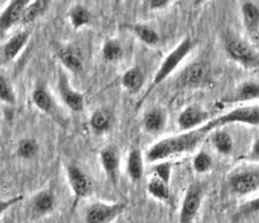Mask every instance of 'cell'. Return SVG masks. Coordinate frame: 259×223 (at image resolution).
<instances>
[{
	"mask_svg": "<svg viewBox=\"0 0 259 223\" xmlns=\"http://www.w3.org/2000/svg\"><path fill=\"white\" fill-rule=\"evenodd\" d=\"M113 112L107 108H98L93 112L92 118H90V127L97 135H103L106 132H109L113 127Z\"/></svg>",
	"mask_w": 259,
	"mask_h": 223,
	"instance_id": "obj_16",
	"label": "cell"
},
{
	"mask_svg": "<svg viewBox=\"0 0 259 223\" xmlns=\"http://www.w3.org/2000/svg\"><path fill=\"white\" fill-rule=\"evenodd\" d=\"M168 3H169V0H148V4L152 10H161Z\"/></svg>",
	"mask_w": 259,
	"mask_h": 223,
	"instance_id": "obj_36",
	"label": "cell"
},
{
	"mask_svg": "<svg viewBox=\"0 0 259 223\" xmlns=\"http://www.w3.org/2000/svg\"><path fill=\"white\" fill-rule=\"evenodd\" d=\"M213 160L210 156L204 151H200L197 155L193 157V169L197 173H205L211 169Z\"/></svg>",
	"mask_w": 259,
	"mask_h": 223,
	"instance_id": "obj_32",
	"label": "cell"
},
{
	"mask_svg": "<svg viewBox=\"0 0 259 223\" xmlns=\"http://www.w3.org/2000/svg\"><path fill=\"white\" fill-rule=\"evenodd\" d=\"M0 99L4 105L14 106L16 103V94L12 88V85L3 74L0 75Z\"/></svg>",
	"mask_w": 259,
	"mask_h": 223,
	"instance_id": "obj_31",
	"label": "cell"
},
{
	"mask_svg": "<svg viewBox=\"0 0 259 223\" xmlns=\"http://www.w3.org/2000/svg\"><path fill=\"white\" fill-rule=\"evenodd\" d=\"M130 28L133 29L134 33L137 34L138 38L146 45H156L159 42L157 32L154 31L148 25H146V24H135V25H131Z\"/></svg>",
	"mask_w": 259,
	"mask_h": 223,
	"instance_id": "obj_28",
	"label": "cell"
},
{
	"mask_svg": "<svg viewBox=\"0 0 259 223\" xmlns=\"http://www.w3.org/2000/svg\"><path fill=\"white\" fill-rule=\"evenodd\" d=\"M225 49L233 61L238 62L243 68L258 69L259 58L246 41L238 37H229L225 41Z\"/></svg>",
	"mask_w": 259,
	"mask_h": 223,
	"instance_id": "obj_4",
	"label": "cell"
},
{
	"mask_svg": "<svg viewBox=\"0 0 259 223\" xmlns=\"http://www.w3.org/2000/svg\"><path fill=\"white\" fill-rule=\"evenodd\" d=\"M66 174H68L69 185L72 188L73 193H74L75 200L79 198H86L89 197L93 192V184L90 179L86 176L85 173L82 172L79 168L75 165L68 166L66 169Z\"/></svg>",
	"mask_w": 259,
	"mask_h": 223,
	"instance_id": "obj_8",
	"label": "cell"
},
{
	"mask_svg": "<svg viewBox=\"0 0 259 223\" xmlns=\"http://www.w3.org/2000/svg\"><path fill=\"white\" fill-rule=\"evenodd\" d=\"M49 3H51V0H32L31 3L27 6L24 12H23L21 23L28 24L37 20L38 17L44 15V12L48 8Z\"/></svg>",
	"mask_w": 259,
	"mask_h": 223,
	"instance_id": "obj_24",
	"label": "cell"
},
{
	"mask_svg": "<svg viewBox=\"0 0 259 223\" xmlns=\"http://www.w3.org/2000/svg\"><path fill=\"white\" fill-rule=\"evenodd\" d=\"M143 172L144 166L142 152H140V149L133 148L130 151L128 159H127V173L134 183H138L143 177Z\"/></svg>",
	"mask_w": 259,
	"mask_h": 223,
	"instance_id": "obj_20",
	"label": "cell"
},
{
	"mask_svg": "<svg viewBox=\"0 0 259 223\" xmlns=\"http://www.w3.org/2000/svg\"><path fill=\"white\" fill-rule=\"evenodd\" d=\"M29 33L28 32H19L14 34L8 41H6L2 47V58L3 62L14 61L16 56L23 51V48L28 42Z\"/></svg>",
	"mask_w": 259,
	"mask_h": 223,
	"instance_id": "obj_13",
	"label": "cell"
},
{
	"mask_svg": "<svg viewBox=\"0 0 259 223\" xmlns=\"http://www.w3.org/2000/svg\"><path fill=\"white\" fill-rule=\"evenodd\" d=\"M114 2H115V3H120L122 0H114Z\"/></svg>",
	"mask_w": 259,
	"mask_h": 223,
	"instance_id": "obj_38",
	"label": "cell"
},
{
	"mask_svg": "<svg viewBox=\"0 0 259 223\" xmlns=\"http://www.w3.org/2000/svg\"><path fill=\"white\" fill-rule=\"evenodd\" d=\"M170 173H172L170 162H160V164H157L154 168V176L159 177V179H161L168 184H169L170 180Z\"/></svg>",
	"mask_w": 259,
	"mask_h": 223,
	"instance_id": "obj_33",
	"label": "cell"
},
{
	"mask_svg": "<svg viewBox=\"0 0 259 223\" xmlns=\"http://www.w3.org/2000/svg\"><path fill=\"white\" fill-rule=\"evenodd\" d=\"M124 203H94L86 210L85 223H110L124 210Z\"/></svg>",
	"mask_w": 259,
	"mask_h": 223,
	"instance_id": "obj_5",
	"label": "cell"
},
{
	"mask_svg": "<svg viewBox=\"0 0 259 223\" xmlns=\"http://www.w3.org/2000/svg\"><path fill=\"white\" fill-rule=\"evenodd\" d=\"M37 152L38 144L34 139H23V140H20V143H19V146H17V155H19V157H21V159H33L34 156L37 155Z\"/></svg>",
	"mask_w": 259,
	"mask_h": 223,
	"instance_id": "obj_30",
	"label": "cell"
},
{
	"mask_svg": "<svg viewBox=\"0 0 259 223\" xmlns=\"http://www.w3.org/2000/svg\"><path fill=\"white\" fill-rule=\"evenodd\" d=\"M31 2L32 0H11L10 4L2 12V17H0L2 31H8L10 28L14 27L17 21H21L23 12H24V10Z\"/></svg>",
	"mask_w": 259,
	"mask_h": 223,
	"instance_id": "obj_11",
	"label": "cell"
},
{
	"mask_svg": "<svg viewBox=\"0 0 259 223\" xmlns=\"http://www.w3.org/2000/svg\"><path fill=\"white\" fill-rule=\"evenodd\" d=\"M246 159L250 161H259V136L252 143V148L249 152V155L246 156Z\"/></svg>",
	"mask_w": 259,
	"mask_h": 223,
	"instance_id": "obj_35",
	"label": "cell"
},
{
	"mask_svg": "<svg viewBox=\"0 0 259 223\" xmlns=\"http://www.w3.org/2000/svg\"><path fill=\"white\" fill-rule=\"evenodd\" d=\"M101 164L106 174L114 185L118 183V172H119V152L115 146H107L101 151Z\"/></svg>",
	"mask_w": 259,
	"mask_h": 223,
	"instance_id": "obj_12",
	"label": "cell"
},
{
	"mask_svg": "<svg viewBox=\"0 0 259 223\" xmlns=\"http://www.w3.org/2000/svg\"><path fill=\"white\" fill-rule=\"evenodd\" d=\"M193 41L192 38L187 37L181 41L178 47L175 48L174 51L168 54L167 57L164 58L161 65L157 69L156 74L154 77V81H152V87L155 86H159L163 81H165L168 77H169L172 73L175 71V69L178 68L179 65L181 64V61L187 57L188 54L191 53L192 49H193ZM151 87V88H152ZM150 88V90H151Z\"/></svg>",
	"mask_w": 259,
	"mask_h": 223,
	"instance_id": "obj_3",
	"label": "cell"
},
{
	"mask_svg": "<svg viewBox=\"0 0 259 223\" xmlns=\"http://www.w3.org/2000/svg\"><path fill=\"white\" fill-rule=\"evenodd\" d=\"M123 54V48L119 41L115 38H109L103 44L102 48V56L107 62L118 61Z\"/></svg>",
	"mask_w": 259,
	"mask_h": 223,
	"instance_id": "obj_29",
	"label": "cell"
},
{
	"mask_svg": "<svg viewBox=\"0 0 259 223\" xmlns=\"http://www.w3.org/2000/svg\"><path fill=\"white\" fill-rule=\"evenodd\" d=\"M192 2H193V4H194V6H198V4L204 3L205 0H192Z\"/></svg>",
	"mask_w": 259,
	"mask_h": 223,
	"instance_id": "obj_37",
	"label": "cell"
},
{
	"mask_svg": "<svg viewBox=\"0 0 259 223\" xmlns=\"http://www.w3.org/2000/svg\"><path fill=\"white\" fill-rule=\"evenodd\" d=\"M230 188L238 196L255 192L259 188V170H245L230 179Z\"/></svg>",
	"mask_w": 259,
	"mask_h": 223,
	"instance_id": "obj_9",
	"label": "cell"
},
{
	"mask_svg": "<svg viewBox=\"0 0 259 223\" xmlns=\"http://www.w3.org/2000/svg\"><path fill=\"white\" fill-rule=\"evenodd\" d=\"M242 20L246 29L250 33H254L259 29V7L251 2H245L242 4Z\"/></svg>",
	"mask_w": 259,
	"mask_h": 223,
	"instance_id": "obj_23",
	"label": "cell"
},
{
	"mask_svg": "<svg viewBox=\"0 0 259 223\" xmlns=\"http://www.w3.org/2000/svg\"><path fill=\"white\" fill-rule=\"evenodd\" d=\"M165 123H167V115L161 108H151L143 116L144 129L152 135L163 131Z\"/></svg>",
	"mask_w": 259,
	"mask_h": 223,
	"instance_id": "obj_18",
	"label": "cell"
},
{
	"mask_svg": "<svg viewBox=\"0 0 259 223\" xmlns=\"http://www.w3.org/2000/svg\"><path fill=\"white\" fill-rule=\"evenodd\" d=\"M57 56L60 61L62 62L65 68L70 71H79L82 69V60L78 52L75 51L74 48L70 47H62L57 51Z\"/></svg>",
	"mask_w": 259,
	"mask_h": 223,
	"instance_id": "obj_21",
	"label": "cell"
},
{
	"mask_svg": "<svg viewBox=\"0 0 259 223\" xmlns=\"http://www.w3.org/2000/svg\"><path fill=\"white\" fill-rule=\"evenodd\" d=\"M247 124V125H259V106H242L237 107L232 111L226 112L224 115H220L217 118L211 119L209 122L201 125L200 128L204 132L209 133L213 129H217L222 125L233 124Z\"/></svg>",
	"mask_w": 259,
	"mask_h": 223,
	"instance_id": "obj_2",
	"label": "cell"
},
{
	"mask_svg": "<svg viewBox=\"0 0 259 223\" xmlns=\"http://www.w3.org/2000/svg\"><path fill=\"white\" fill-rule=\"evenodd\" d=\"M55 207V196L48 190H42L37 193L31 201L32 213L36 216H41L48 214Z\"/></svg>",
	"mask_w": 259,
	"mask_h": 223,
	"instance_id": "obj_19",
	"label": "cell"
},
{
	"mask_svg": "<svg viewBox=\"0 0 259 223\" xmlns=\"http://www.w3.org/2000/svg\"><path fill=\"white\" fill-rule=\"evenodd\" d=\"M202 202V189L200 185H191L181 203L180 223H192L197 215Z\"/></svg>",
	"mask_w": 259,
	"mask_h": 223,
	"instance_id": "obj_7",
	"label": "cell"
},
{
	"mask_svg": "<svg viewBox=\"0 0 259 223\" xmlns=\"http://www.w3.org/2000/svg\"><path fill=\"white\" fill-rule=\"evenodd\" d=\"M32 102L38 110H41L45 114L52 116L56 115V111H57L56 103L44 85L36 86V88L32 93Z\"/></svg>",
	"mask_w": 259,
	"mask_h": 223,
	"instance_id": "obj_17",
	"label": "cell"
},
{
	"mask_svg": "<svg viewBox=\"0 0 259 223\" xmlns=\"http://www.w3.org/2000/svg\"><path fill=\"white\" fill-rule=\"evenodd\" d=\"M259 213V197L254 198V200L246 202L241 210H239V214L242 216H249L251 214Z\"/></svg>",
	"mask_w": 259,
	"mask_h": 223,
	"instance_id": "obj_34",
	"label": "cell"
},
{
	"mask_svg": "<svg viewBox=\"0 0 259 223\" xmlns=\"http://www.w3.org/2000/svg\"><path fill=\"white\" fill-rule=\"evenodd\" d=\"M144 85V74L140 68H131L123 74L122 86L128 93H138Z\"/></svg>",
	"mask_w": 259,
	"mask_h": 223,
	"instance_id": "obj_22",
	"label": "cell"
},
{
	"mask_svg": "<svg viewBox=\"0 0 259 223\" xmlns=\"http://www.w3.org/2000/svg\"><path fill=\"white\" fill-rule=\"evenodd\" d=\"M211 143H213L214 148L222 155H230L233 152L234 143H233V138L229 135L228 132L220 131V129L215 131L211 135Z\"/></svg>",
	"mask_w": 259,
	"mask_h": 223,
	"instance_id": "obj_27",
	"label": "cell"
},
{
	"mask_svg": "<svg viewBox=\"0 0 259 223\" xmlns=\"http://www.w3.org/2000/svg\"><path fill=\"white\" fill-rule=\"evenodd\" d=\"M58 94L61 97L64 105L74 112H79L85 108V97L73 88L69 83V78L64 71H60L57 82Z\"/></svg>",
	"mask_w": 259,
	"mask_h": 223,
	"instance_id": "obj_6",
	"label": "cell"
},
{
	"mask_svg": "<svg viewBox=\"0 0 259 223\" xmlns=\"http://www.w3.org/2000/svg\"><path fill=\"white\" fill-rule=\"evenodd\" d=\"M69 20L72 23L74 29H79L82 27H86L92 21V14L83 6H74L72 10L69 11Z\"/></svg>",
	"mask_w": 259,
	"mask_h": 223,
	"instance_id": "obj_26",
	"label": "cell"
},
{
	"mask_svg": "<svg viewBox=\"0 0 259 223\" xmlns=\"http://www.w3.org/2000/svg\"><path fill=\"white\" fill-rule=\"evenodd\" d=\"M259 99V82L245 81L235 88L230 97L229 103H239V102H251Z\"/></svg>",
	"mask_w": 259,
	"mask_h": 223,
	"instance_id": "obj_15",
	"label": "cell"
},
{
	"mask_svg": "<svg viewBox=\"0 0 259 223\" xmlns=\"http://www.w3.org/2000/svg\"><path fill=\"white\" fill-rule=\"evenodd\" d=\"M206 66L202 62H194L189 65L180 77V83L184 87H197L202 85L206 78Z\"/></svg>",
	"mask_w": 259,
	"mask_h": 223,
	"instance_id": "obj_14",
	"label": "cell"
},
{
	"mask_svg": "<svg viewBox=\"0 0 259 223\" xmlns=\"http://www.w3.org/2000/svg\"><path fill=\"white\" fill-rule=\"evenodd\" d=\"M205 135L206 132L202 131L201 128H197L193 131H187L180 135L163 139L148 149L147 160L150 162L163 161L172 156L192 152L204 140Z\"/></svg>",
	"mask_w": 259,
	"mask_h": 223,
	"instance_id": "obj_1",
	"label": "cell"
},
{
	"mask_svg": "<svg viewBox=\"0 0 259 223\" xmlns=\"http://www.w3.org/2000/svg\"><path fill=\"white\" fill-rule=\"evenodd\" d=\"M169 184L163 181L161 179L156 176H152L151 180L148 181V185H147V190L150 193V196H152L155 200L159 201H168L170 197L169 188H168Z\"/></svg>",
	"mask_w": 259,
	"mask_h": 223,
	"instance_id": "obj_25",
	"label": "cell"
},
{
	"mask_svg": "<svg viewBox=\"0 0 259 223\" xmlns=\"http://www.w3.org/2000/svg\"><path fill=\"white\" fill-rule=\"evenodd\" d=\"M208 114L197 107V106H189L180 112L178 118V125L181 131H193L201 127L202 123L206 122Z\"/></svg>",
	"mask_w": 259,
	"mask_h": 223,
	"instance_id": "obj_10",
	"label": "cell"
}]
</instances>
